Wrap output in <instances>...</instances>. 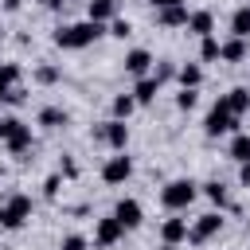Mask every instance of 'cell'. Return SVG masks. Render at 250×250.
Returning <instances> with one entry per match:
<instances>
[{
	"mask_svg": "<svg viewBox=\"0 0 250 250\" xmlns=\"http://www.w3.org/2000/svg\"><path fill=\"white\" fill-rule=\"evenodd\" d=\"M0 35H4V31H0Z\"/></svg>",
	"mask_w": 250,
	"mask_h": 250,
	"instance_id": "cell-36",
	"label": "cell"
},
{
	"mask_svg": "<svg viewBox=\"0 0 250 250\" xmlns=\"http://www.w3.org/2000/svg\"><path fill=\"white\" fill-rule=\"evenodd\" d=\"M234 125H238V117H234V113H230V109L223 105V98H219V102L211 105V113H207V121H203V129H207V137H223V133H230Z\"/></svg>",
	"mask_w": 250,
	"mask_h": 250,
	"instance_id": "cell-5",
	"label": "cell"
},
{
	"mask_svg": "<svg viewBox=\"0 0 250 250\" xmlns=\"http://www.w3.org/2000/svg\"><path fill=\"white\" fill-rule=\"evenodd\" d=\"M172 74H176V66H172V62H156V74H152V82L160 86V82H164V78H172Z\"/></svg>",
	"mask_w": 250,
	"mask_h": 250,
	"instance_id": "cell-27",
	"label": "cell"
},
{
	"mask_svg": "<svg viewBox=\"0 0 250 250\" xmlns=\"http://www.w3.org/2000/svg\"><path fill=\"white\" fill-rule=\"evenodd\" d=\"M176 78H180V86H184V90H195V86L203 82V70H199L195 62H188V66H180V70H176Z\"/></svg>",
	"mask_w": 250,
	"mask_h": 250,
	"instance_id": "cell-18",
	"label": "cell"
},
{
	"mask_svg": "<svg viewBox=\"0 0 250 250\" xmlns=\"http://www.w3.org/2000/svg\"><path fill=\"white\" fill-rule=\"evenodd\" d=\"M35 78H39V82H55V78H59V70H55V66H39V74H35Z\"/></svg>",
	"mask_w": 250,
	"mask_h": 250,
	"instance_id": "cell-31",
	"label": "cell"
},
{
	"mask_svg": "<svg viewBox=\"0 0 250 250\" xmlns=\"http://www.w3.org/2000/svg\"><path fill=\"white\" fill-rule=\"evenodd\" d=\"M219 59H223V62H242V59H246V39L230 35L227 43H219Z\"/></svg>",
	"mask_w": 250,
	"mask_h": 250,
	"instance_id": "cell-13",
	"label": "cell"
},
{
	"mask_svg": "<svg viewBox=\"0 0 250 250\" xmlns=\"http://www.w3.org/2000/svg\"><path fill=\"white\" fill-rule=\"evenodd\" d=\"M195 102H199V94H195V90H184V94H176V105H180V109H191Z\"/></svg>",
	"mask_w": 250,
	"mask_h": 250,
	"instance_id": "cell-28",
	"label": "cell"
},
{
	"mask_svg": "<svg viewBox=\"0 0 250 250\" xmlns=\"http://www.w3.org/2000/svg\"><path fill=\"white\" fill-rule=\"evenodd\" d=\"M191 199H195V184H191V180H172V184L160 191V203H164L168 211H184Z\"/></svg>",
	"mask_w": 250,
	"mask_h": 250,
	"instance_id": "cell-3",
	"label": "cell"
},
{
	"mask_svg": "<svg viewBox=\"0 0 250 250\" xmlns=\"http://www.w3.org/2000/svg\"><path fill=\"white\" fill-rule=\"evenodd\" d=\"M156 20H160L164 27H188V4H180V8H160Z\"/></svg>",
	"mask_w": 250,
	"mask_h": 250,
	"instance_id": "cell-16",
	"label": "cell"
},
{
	"mask_svg": "<svg viewBox=\"0 0 250 250\" xmlns=\"http://www.w3.org/2000/svg\"><path fill=\"white\" fill-rule=\"evenodd\" d=\"M90 20H94V23L117 20V0H90Z\"/></svg>",
	"mask_w": 250,
	"mask_h": 250,
	"instance_id": "cell-17",
	"label": "cell"
},
{
	"mask_svg": "<svg viewBox=\"0 0 250 250\" xmlns=\"http://www.w3.org/2000/svg\"><path fill=\"white\" fill-rule=\"evenodd\" d=\"M0 207H4V203H0Z\"/></svg>",
	"mask_w": 250,
	"mask_h": 250,
	"instance_id": "cell-37",
	"label": "cell"
},
{
	"mask_svg": "<svg viewBox=\"0 0 250 250\" xmlns=\"http://www.w3.org/2000/svg\"><path fill=\"white\" fill-rule=\"evenodd\" d=\"M152 98H156V82L152 78H141L137 90H133V102H152Z\"/></svg>",
	"mask_w": 250,
	"mask_h": 250,
	"instance_id": "cell-23",
	"label": "cell"
},
{
	"mask_svg": "<svg viewBox=\"0 0 250 250\" xmlns=\"http://www.w3.org/2000/svg\"><path fill=\"white\" fill-rule=\"evenodd\" d=\"M98 137H102V141H109L117 152H125V141H129V125H125V121H109L105 129H98Z\"/></svg>",
	"mask_w": 250,
	"mask_h": 250,
	"instance_id": "cell-10",
	"label": "cell"
},
{
	"mask_svg": "<svg viewBox=\"0 0 250 250\" xmlns=\"http://www.w3.org/2000/svg\"><path fill=\"white\" fill-rule=\"evenodd\" d=\"M133 176V160L125 156V152H117V156H109L105 164H102V180L105 184H125Z\"/></svg>",
	"mask_w": 250,
	"mask_h": 250,
	"instance_id": "cell-7",
	"label": "cell"
},
{
	"mask_svg": "<svg viewBox=\"0 0 250 250\" xmlns=\"http://www.w3.org/2000/svg\"><path fill=\"white\" fill-rule=\"evenodd\" d=\"M133 105H137L133 94H117V98H113V113H117V121H125V117L133 113Z\"/></svg>",
	"mask_w": 250,
	"mask_h": 250,
	"instance_id": "cell-24",
	"label": "cell"
},
{
	"mask_svg": "<svg viewBox=\"0 0 250 250\" xmlns=\"http://www.w3.org/2000/svg\"><path fill=\"white\" fill-rule=\"evenodd\" d=\"M199 55H203V62H215V59H219V39H215V35H203Z\"/></svg>",
	"mask_w": 250,
	"mask_h": 250,
	"instance_id": "cell-26",
	"label": "cell"
},
{
	"mask_svg": "<svg viewBox=\"0 0 250 250\" xmlns=\"http://www.w3.org/2000/svg\"><path fill=\"white\" fill-rule=\"evenodd\" d=\"M59 191V176H47V184H43V195H55Z\"/></svg>",
	"mask_w": 250,
	"mask_h": 250,
	"instance_id": "cell-32",
	"label": "cell"
},
{
	"mask_svg": "<svg viewBox=\"0 0 250 250\" xmlns=\"http://www.w3.org/2000/svg\"><path fill=\"white\" fill-rule=\"evenodd\" d=\"M152 4H156V12H160V8H180V4H188V0H152Z\"/></svg>",
	"mask_w": 250,
	"mask_h": 250,
	"instance_id": "cell-33",
	"label": "cell"
},
{
	"mask_svg": "<svg viewBox=\"0 0 250 250\" xmlns=\"http://www.w3.org/2000/svg\"><path fill=\"white\" fill-rule=\"evenodd\" d=\"M230 31H234L238 39H246V35H250V4H242V8L234 12V20H230Z\"/></svg>",
	"mask_w": 250,
	"mask_h": 250,
	"instance_id": "cell-19",
	"label": "cell"
},
{
	"mask_svg": "<svg viewBox=\"0 0 250 250\" xmlns=\"http://www.w3.org/2000/svg\"><path fill=\"white\" fill-rule=\"evenodd\" d=\"M98 35H105V23H94V20H82V23H66V27H55V47L62 51H78V47H90Z\"/></svg>",
	"mask_w": 250,
	"mask_h": 250,
	"instance_id": "cell-1",
	"label": "cell"
},
{
	"mask_svg": "<svg viewBox=\"0 0 250 250\" xmlns=\"http://www.w3.org/2000/svg\"><path fill=\"white\" fill-rule=\"evenodd\" d=\"M133 27H129V20H113V27H109V35H117V39H125Z\"/></svg>",
	"mask_w": 250,
	"mask_h": 250,
	"instance_id": "cell-30",
	"label": "cell"
},
{
	"mask_svg": "<svg viewBox=\"0 0 250 250\" xmlns=\"http://www.w3.org/2000/svg\"><path fill=\"white\" fill-rule=\"evenodd\" d=\"M62 250H86V238L82 234H66L62 238Z\"/></svg>",
	"mask_w": 250,
	"mask_h": 250,
	"instance_id": "cell-29",
	"label": "cell"
},
{
	"mask_svg": "<svg viewBox=\"0 0 250 250\" xmlns=\"http://www.w3.org/2000/svg\"><path fill=\"white\" fill-rule=\"evenodd\" d=\"M223 230V219L215 215V211H207V215H199L191 227H188V242H195V246H203L207 238H215Z\"/></svg>",
	"mask_w": 250,
	"mask_h": 250,
	"instance_id": "cell-6",
	"label": "cell"
},
{
	"mask_svg": "<svg viewBox=\"0 0 250 250\" xmlns=\"http://www.w3.org/2000/svg\"><path fill=\"white\" fill-rule=\"evenodd\" d=\"M160 238H164L168 246L184 242V238H188V219H168V223L160 227Z\"/></svg>",
	"mask_w": 250,
	"mask_h": 250,
	"instance_id": "cell-15",
	"label": "cell"
},
{
	"mask_svg": "<svg viewBox=\"0 0 250 250\" xmlns=\"http://www.w3.org/2000/svg\"><path fill=\"white\" fill-rule=\"evenodd\" d=\"M148 66H152V55H148V51H141V47H137V51H129V55H125V70H129V74H137V78H148Z\"/></svg>",
	"mask_w": 250,
	"mask_h": 250,
	"instance_id": "cell-12",
	"label": "cell"
},
{
	"mask_svg": "<svg viewBox=\"0 0 250 250\" xmlns=\"http://www.w3.org/2000/svg\"><path fill=\"white\" fill-rule=\"evenodd\" d=\"M113 219H117L125 230L141 227V203H137V199H121V203H117V211H113Z\"/></svg>",
	"mask_w": 250,
	"mask_h": 250,
	"instance_id": "cell-8",
	"label": "cell"
},
{
	"mask_svg": "<svg viewBox=\"0 0 250 250\" xmlns=\"http://www.w3.org/2000/svg\"><path fill=\"white\" fill-rule=\"evenodd\" d=\"M188 31H195L199 39H203V35H211V31H215V16H211L207 8H199V12H188Z\"/></svg>",
	"mask_w": 250,
	"mask_h": 250,
	"instance_id": "cell-11",
	"label": "cell"
},
{
	"mask_svg": "<svg viewBox=\"0 0 250 250\" xmlns=\"http://www.w3.org/2000/svg\"><path fill=\"white\" fill-rule=\"evenodd\" d=\"M27 215H31V199H27V195H12V199L0 207V227L16 230V227L27 223Z\"/></svg>",
	"mask_w": 250,
	"mask_h": 250,
	"instance_id": "cell-4",
	"label": "cell"
},
{
	"mask_svg": "<svg viewBox=\"0 0 250 250\" xmlns=\"http://www.w3.org/2000/svg\"><path fill=\"white\" fill-rule=\"evenodd\" d=\"M223 105H227V109H230L234 117H242V113L250 109V90H242V86H238V90L223 94Z\"/></svg>",
	"mask_w": 250,
	"mask_h": 250,
	"instance_id": "cell-14",
	"label": "cell"
},
{
	"mask_svg": "<svg viewBox=\"0 0 250 250\" xmlns=\"http://www.w3.org/2000/svg\"><path fill=\"white\" fill-rule=\"evenodd\" d=\"M0 141H4L12 152H27V148H31V125H23L20 117H4V121H0Z\"/></svg>",
	"mask_w": 250,
	"mask_h": 250,
	"instance_id": "cell-2",
	"label": "cell"
},
{
	"mask_svg": "<svg viewBox=\"0 0 250 250\" xmlns=\"http://www.w3.org/2000/svg\"><path fill=\"white\" fill-rule=\"evenodd\" d=\"M4 8H8V12H16V8H20V0H4Z\"/></svg>",
	"mask_w": 250,
	"mask_h": 250,
	"instance_id": "cell-35",
	"label": "cell"
},
{
	"mask_svg": "<svg viewBox=\"0 0 250 250\" xmlns=\"http://www.w3.org/2000/svg\"><path fill=\"white\" fill-rule=\"evenodd\" d=\"M203 195H207L211 203H219V207H227V188H223L219 180H211V184H203Z\"/></svg>",
	"mask_w": 250,
	"mask_h": 250,
	"instance_id": "cell-25",
	"label": "cell"
},
{
	"mask_svg": "<svg viewBox=\"0 0 250 250\" xmlns=\"http://www.w3.org/2000/svg\"><path fill=\"white\" fill-rule=\"evenodd\" d=\"M230 156H234L238 164H246V160H250V137H246V133H238V137L230 141Z\"/></svg>",
	"mask_w": 250,
	"mask_h": 250,
	"instance_id": "cell-21",
	"label": "cell"
},
{
	"mask_svg": "<svg viewBox=\"0 0 250 250\" xmlns=\"http://www.w3.org/2000/svg\"><path fill=\"white\" fill-rule=\"evenodd\" d=\"M238 180H242V184H246V188H250V160H246V164H242V172H238Z\"/></svg>",
	"mask_w": 250,
	"mask_h": 250,
	"instance_id": "cell-34",
	"label": "cell"
},
{
	"mask_svg": "<svg viewBox=\"0 0 250 250\" xmlns=\"http://www.w3.org/2000/svg\"><path fill=\"white\" fill-rule=\"evenodd\" d=\"M121 234H125V227H121V223L109 215V219H102V223H98V230H94V242H98V246H113Z\"/></svg>",
	"mask_w": 250,
	"mask_h": 250,
	"instance_id": "cell-9",
	"label": "cell"
},
{
	"mask_svg": "<svg viewBox=\"0 0 250 250\" xmlns=\"http://www.w3.org/2000/svg\"><path fill=\"white\" fill-rule=\"evenodd\" d=\"M39 125H47V129H55V125H66V109H59V105H47V109L39 113Z\"/></svg>",
	"mask_w": 250,
	"mask_h": 250,
	"instance_id": "cell-20",
	"label": "cell"
},
{
	"mask_svg": "<svg viewBox=\"0 0 250 250\" xmlns=\"http://www.w3.org/2000/svg\"><path fill=\"white\" fill-rule=\"evenodd\" d=\"M16 78H20V66L16 62H8V66H0V102H4V94L16 86Z\"/></svg>",
	"mask_w": 250,
	"mask_h": 250,
	"instance_id": "cell-22",
	"label": "cell"
}]
</instances>
